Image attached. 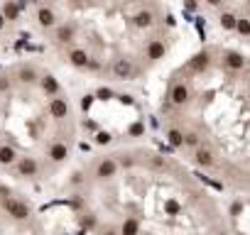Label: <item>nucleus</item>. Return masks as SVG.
Returning <instances> with one entry per match:
<instances>
[{
    "label": "nucleus",
    "instance_id": "f257e3e1",
    "mask_svg": "<svg viewBox=\"0 0 250 235\" xmlns=\"http://www.w3.org/2000/svg\"><path fill=\"white\" fill-rule=\"evenodd\" d=\"M115 174H118V159H115V157H103V159H98L96 167H93V176H96L98 181H110Z\"/></svg>",
    "mask_w": 250,
    "mask_h": 235
},
{
    "label": "nucleus",
    "instance_id": "f03ea898",
    "mask_svg": "<svg viewBox=\"0 0 250 235\" xmlns=\"http://www.w3.org/2000/svg\"><path fill=\"white\" fill-rule=\"evenodd\" d=\"M169 100H172V105L184 108V105L191 100V88H189L184 81H177V83L172 86V91H169Z\"/></svg>",
    "mask_w": 250,
    "mask_h": 235
},
{
    "label": "nucleus",
    "instance_id": "7ed1b4c3",
    "mask_svg": "<svg viewBox=\"0 0 250 235\" xmlns=\"http://www.w3.org/2000/svg\"><path fill=\"white\" fill-rule=\"evenodd\" d=\"M5 211L13 220H27L30 218V206L20 198H5Z\"/></svg>",
    "mask_w": 250,
    "mask_h": 235
},
{
    "label": "nucleus",
    "instance_id": "20e7f679",
    "mask_svg": "<svg viewBox=\"0 0 250 235\" xmlns=\"http://www.w3.org/2000/svg\"><path fill=\"white\" fill-rule=\"evenodd\" d=\"M15 164H18V174L25 176V179H32V176H37V172H40V164H37L35 157H18Z\"/></svg>",
    "mask_w": 250,
    "mask_h": 235
},
{
    "label": "nucleus",
    "instance_id": "39448f33",
    "mask_svg": "<svg viewBox=\"0 0 250 235\" xmlns=\"http://www.w3.org/2000/svg\"><path fill=\"white\" fill-rule=\"evenodd\" d=\"M49 115L54 118V120H64V118H69V100L62 98V96H54L49 100Z\"/></svg>",
    "mask_w": 250,
    "mask_h": 235
},
{
    "label": "nucleus",
    "instance_id": "423d86ee",
    "mask_svg": "<svg viewBox=\"0 0 250 235\" xmlns=\"http://www.w3.org/2000/svg\"><path fill=\"white\" fill-rule=\"evenodd\" d=\"M223 66L230 69V71H243L245 69V57L235 49H228V52H223Z\"/></svg>",
    "mask_w": 250,
    "mask_h": 235
},
{
    "label": "nucleus",
    "instance_id": "0eeeda50",
    "mask_svg": "<svg viewBox=\"0 0 250 235\" xmlns=\"http://www.w3.org/2000/svg\"><path fill=\"white\" fill-rule=\"evenodd\" d=\"M133 71H135L133 59H128V57L115 59V64H113V76H115V78H130V76H133Z\"/></svg>",
    "mask_w": 250,
    "mask_h": 235
},
{
    "label": "nucleus",
    "instance_id": "6e6552de",
    "mask_svg": "<svg viewBox=\"0 0 250 235\" xmlns=\"http://www.w3.org/2000/svg\"><path fill=\"white\" fill-rule=\"evenodd\" d=\"M165 52H167V44H165V39L155 37V39H150V42H147L145 57H147L150 61H160V59L165 57Z\"/></svg>",
    "mask_w": 250,
    "mask_h": 235
},
{
    "label": "nucleus",
    "instance_id": "1a4fd4ad",
    "mask_svg": "<svg viewBox=\"0 0 250 235\" xmlns=\"http://www.w3.org/2000/svg\"><path fill=\"white\" fill-rule=\"evenodd\" d=\"M47 157H49V162H54V164L66 162V157H69V147H66V142H52L49 150H47Z\"/></svg>",
    "mask_w": 250,
    "mask_h": 235
},
{
    "label": "nucleus",
    "instance_id": "9d476101",
    "mask_svg": "<svg viewBox=\"0 0 250 235\" xmlns=\"http://www.w3.org/2000/svg\"><path fill=\"white\" fill-rule=\"evenodd\" d=\"M211 66V54L204 49V52H199V54H194L191 57V61H189V69L194 71V74H204L206 69Z\"/></svg>",
    "mask_w": 250,
    "mask_h": 235
},
{
    "label": "nucleus",
    "instance_id": "9b49d317",
    "mask_svg": "<svg viewBox=\"0 0 250 235\" xmlns=\"http://www.w3.org/2000/svg\"><path fill=\"white\" fill-rule=\"evenodd\" d=\"M133 25H135L138 30H150V27L155 25V13H152V10H138V13L133 15Z\"/></svg>",
    "mask_w": 250,
    "mask_h": 235
},
{
    "label": "nucleus",
    "instance_id": "f8f14e48",
    "mask_svg": "<svg viewBox=\"0 0 250 235\" xmlns=\"http://www.w3.org/2000/svg\"><path fill=\"white\" fill-rule=\"evenodd\" d=\"M194 162H196L199 167L208 169V167H213L216 157H213V152H211L208 147H196V150H194Z\"/></svg>",
    "mask_w": 250,
    "mask_h": 235
},
{
    "label": "nucleus",
    "instance_id": "ddd939ff",
    "mask_svg": "<svg viewBox=\"0 0 250 235\" xmlns=\"http://www.w3.org/2000/svg\"><path fill=\"white\" fill-rule=\"evenodd\" d=\"M37 22H40V27H44V30L57 27V13H54L52 8H40V10H37Z\"/></svg>",
    "mask_w": 250,
    "mask_h": 235
},
{
    "label": "nucleus",
    "instance_id": "4468645a",
    "mask_svg": "<svg viewBox=\"0 0 250 235\" xmlns=\"http://www.w3.org/2000/svg\"><path fill=\"white\" fill-rule=\"evenodd\" d=\"M69 61H71V66H76V69H86L88 64H91V57H88V52L86 49H71L69 52Z\"/></svg>",
    "mask_w": 250,
    "mask_h": 235
},
{
    "label": "nucleus",
    "instance_id": "2eb2a0df",
    "mask_svg": "<svg viewBox=\"0 0 250 235\" xmlns=\"http://www.w3.org/2000/svg\"><path fill=\"white\" fill-rule=\"evenodd\" d=\"M18 162V150L13 145H0V167H13Z\"/></svg>",
    "mask_w": 250,
    "mask_h": 235
},
{
    "label": "nucleus",
    "instance_id": "dca6fc26",
    "mask_svg": "<svg viewBox=\"0 0 250 235\" xmlns=\"http://www.w3.org/2000/svg\"><path fill=\"white\" fill-rule=\"evenodd\" d=\"M40 86H42V91L47 93V96H59V81L52 76V74H44V76H40Z\"/></svg>",
    "mask_w": 250,
    "mask_h": 235
},
{
    "label": "nucleus",
    "instance_id": "f3484780",
    "mask_svg": "<svg viewBox=\"0 0 250 235\" xmlns=\"http://www.w3.org/2000/svg\"><path fill=\"white\" fill-rule=\"evenodd\" d=\"M74 35H76L74 25H59V27H57L54 39H57L59 44H69V42H74Z\"/></svg>",
    "mask_w": 250,
    "mask_h": 235
},
{
    "label": "nucleus",
    "instance_id": "a211bd4d",
    "mask_svg": "<svg viewBox=\"0 0 250 235\" xmlns=\"http://www.w3.org/2000/svg\"><path fill=\"white\" fill-rule=\"evenodd\" d=\"M18 81L25 83V86H32V83L40 81V76H37V71H35L32 66H20V69H18Z\"/></svg>",
    "mask_w": 250,
    "mask_h": 235
},
{
    "label": "nucleus",
    "instance_id": "6ab92c4d",
    "mask_svg": "<svg viewBox=\"0 0 250 235\" xmlns=\"http://www.w3.org/2000/svg\"><path fill=\"white\" fill-rule=\"evenodd\" d=\"M118 235H140V220L138 218H125Z\"/></svg>",
    "mask_w": 250,
    "mask_h": 235
},
{
    "label": "nucleus",
    "instance_id": "aec40b11",
    "mask_svg": "<svg viewBox=\"0 0 250 235\" xmlns=\"http://www.w3.org/2000/svg\"><path fill=\"white\" fill-rule=\"evenodd\" d=\"M18 15H20V5L15 3V0H8V3L3 5V18H5V22L18 20Z\"/></svg>",
    "mask_w": 250,
    "mask_h": 235
},
{
    "label": "nucleus",
    "instance_id": "412c9836",
    "mask_svg": "<svg viewBox=\"0 0 250 235\" xmlns=\"http://www.w3.org/2000/svg\"><path fill=\"white\" fill-rule=\"evenodd\" d=\"M167 142H169L172 147H177V150L184 147V133H182L179 128H169V130H167Z\"/></svg>",
    "mask_w": 250,
    "mask_h": 235
},
{
    "label": "nucleus",
    "instance_id": "4be33fe9",
    "mask_svg": "<svg viewBox=\"0 0 250 235\" xmlns=\"http://www.w3.org/2000/svg\"><path fill=\"white\" fill-rule=\"evenodd\" d=\"M235 20H238V15H233V13H223V15L218 18V25H221V30L230 32V30H235Z\"/></svg>",
    "mask_w": 250,
    "mask_h": 235
},
{
    "label": "nucleus",
    "instance_id": "5701e85b",
    "mask_svg": "<svg viewBox=\"0 0 250 235\" xmlns=\"http://www.w3.org/2000/svg\"><path fill=\"white\" fill-rule=\"evenodd\" d=\"M184 147H191V150L201 147V135H199L196 130H189V133H184Z\"/></svg>",
    "mask_w": 250,
    "mask_h": 235
},
{
    "label": "nucleus",
    "instance_id": "b1692460",
    "mask_svg": "<svg viewBox=\"0 0 250 235\" xmlns=\"http://www.w3.org/2000/svg\"><path fill=\"white\" fill-rule=\"evenodd\" d=\"M235 32L243 37H250V18H238L235 20Z\"/></svg>",
    "mask_w": 250,
    "mask_h": 235
},
{
    "label": "nucleus",
    "instance_id": "393cba45",
    "mask_svg": "<svg viewBox=\"0 0 250 235\" xmlns=\"http://www.w3.org/2000/svg\"><path fill=\"white\" fill-rule=\"evenodd\" d=\"M93 140H96V145H110V140H113V135H110V133H105V130H98Z\"/></svg>",
    "mask_w": 250,
    "mask_h": 235
},
{
    "label": "nucleus",
    "instance_id": "a878e982",
    "mask_svg": "<svg viewBox=\"0 0 250 235\" xmlns=\"http://www.w3.org/2000/svg\"><path fill=\"white\" fill-rule=\"evenodd\" d=\"M113 96H115V93H113L110 88H98L93 98H101V100H108V98H113Z\"/></svg>",
    "mask_w": 250,
    "mask_h": 235
},
{
    "label": "nucleus",
    "instance_id": "bb28decb",
    "mask_svg": "<svg viewBox=\"0 0 250 235\" xmlns=\"http://www.w3.org/2000/svg\"><path fill=\"white\" fill-rule=\"evenodd\" d=\"M10 86H13V83H10V78H8V76H0V93L10 91Z\"/></svg>",
    "mask_w": 250,
    "mask_h": 235
},
{
    "label": "nucleus",
    "instance_id": "cd10ccee",
    "mask_svg": "<svg viewBox=\"0 0 250 235\" xmlns=\"http://www.w3.org/2000/svg\"><path fill=\"white\" fill-rule=\"evenodd\" d=\"M150 164H152L155 169H165V167H167V162H165L162 157H152V159H150Z\"/></svg>",
    "mask_w": 250,
    "mask_h": 235
},
{
    "label": "nucleus",
    "instance_id": "c85d7f7f",
    "mask_svg": "<svg viewBox=\"0 0 250 235\" xmlns=\"http://www.w3.org/2000/svg\"><path fill=\"white\" fill-rule=\"evenodd\" d=\"M91 103H93V96H83V98H81V108H83V110H88Z\"/></svg>",
    "mask_w": 250,
    "mask_h": 235
},
{
    "label": "nucleus",
    "instance_id": "c756f323",
    "mask_svg": "<svg viewBox=\"0 0 250 235\" xmlns=\"http://www.w3.org/2000/svg\"><path fill=\"white\" fill-rule=\"evenodd\" d=\"M167 213H179V203L177 201H169L167 203Z\"/></svg>",
    "mask_w": 250,
    "mask_h": 235
},
{
    "label": "nucleus",
    "instance_id": "7c9ffc66",
    "mask_svg": "<svg viewBox=\"0 0 250 235\" xmlns=\"http://www.w3.org/2000/svg\"><path fill=\"white\" fill-rule=\"evenodd\" d=\"M243 211V203H233V208H230V215H238Z\"/></svg>",
    "mask_w": 250,
    "mask_h": 235
},
{
    "label": "nucleus",
    "instance_id": "2f4dec72",
    "mask_svg": "<svg viewBox=\"0 0 250 235\" xmlns=\"http://www.w3.org/2000/svg\"><path fill=\"white\" fill-rule=\"evenodd\" d=\"M140 133H143V125H140V123L130 128V135H140Z\"/></svg>",
    "mask_w": 250,
    "mask_h": 235
},
{
    "label": "nucleus",
    "instance_id": "473e14b6",
    "mask_svg": "<svg viewBox=\"0 0 250 235\" xmlns=\"http://www.w3.org/2000/svg\"><path fill=\"white\" fill-rule=\"evenodd\" d=\"M223 3V0H206V5H211V8H218Z\"/></svg>",
    "mask_w": 250,
    "mask_h": 235
},
{
    "label": "nucleus",
    "instance_id": "72a5a7b5",
    "mask_svg": "<svg viewBox=\"0 0 250 235\" xmlns=\"http://www.w3.org/2000/svg\"><path fill=\"white\" fill-rule=\"evenodd\" d=\"M103 235H118V230H115V228H105Z\"/></svg>",
    "mask_w": 250,
    "mask_h": 235
},
{
    "label": "nucleus",
    "instance_id": "f704fd0d",
    "mask_svg": "<svg viewBox=\"0 0 250 235\" xmlns=\"http://www.w3.org/2000/svg\"><path fill=\"white\" fill-rule=\"evenodd\" d=\"M120 164H123V167H133V159H130V157H128V159H120Z\"/></svg>",
    "mask_w": 250,
    "mask_h": 235
},
{
    "label": "nucleus",
    "instance_id": "c9c22d12",
    "mask_svg": "<svg viewBox=\"0 0 250 235\" xmlns=\"http://www.w3.org/2000/svg\"><path fill=\"white\" fill-rule=\"evenodd\" d=\"M5 25H8V22H5V18H3V13H0V30H3Z\"/></svg>",
    "mask_w": 250,
    "mask_h": 235
},
{
    "label": "nucleus",
    "instance_id": "e433bc0d",
    "mask_svg": "<svg viewBox=\"0 0 250 235\" xmlns=\"http://www.w3.org/2000/svg\"><path fill=\"white\" fill-rule=\"evenodd\" d=\"M216 235H230V233H226V230H221V233H216Z\"/></svg>",
    "mask_w": 250,
    "mask_h": 235
},
{
    "label": "nucleus",
    "instance_id": "4c0bfd02",
    "mask_svg": "<svg viewBox=\"0 0 250 235\" xmlns=\"http://www.w3.org/2000/svg\"><path fill=\"white\" fill-rule=\"evenodd\" d=\"M125 3H138V0H125Z\"/></svg>",
    "mask_w": 250,
    "mask_h": 235
}]
</instances>
